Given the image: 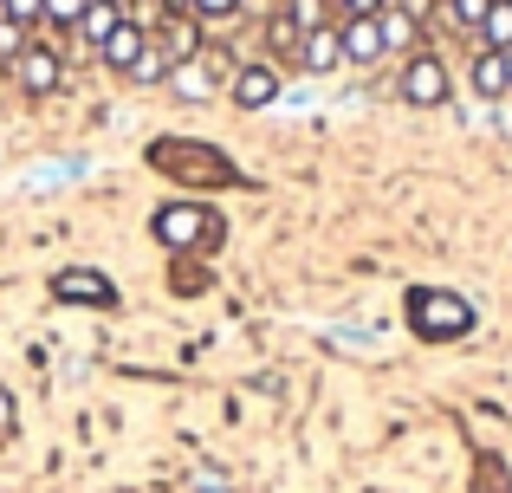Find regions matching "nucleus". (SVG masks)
<instances>
[{
    "label": "nucleus",
    "mask_w": 512,
    "mask_h": 493,
    "mask_svg": "<svg viewBox=\"0 0 512 493\" xmlns=\"http://www.w3.org/2000/svg\"><path fill=\"white\" fill-rule=\"evenodd\" d=\"M150 234L163 241L169 253H195V247H221V215L201 202H169L150 215Z\"/></svg>",
    "instance_id": "f257e3e1"
},
{
    "label": "nucleus",
    "mask_w": 512,
    "mask_h": 493,
    "mask_svg": "<svg viewBox=\"0 0 512 493\" xmlns=\"http://www.w3.org/2000/svg\"><path fill=\"white\" fill-rule=\"evenodd\" d=\"M150 169H163V176H195V182H227L234 169L221 163V156H208V143H188V137H163L150 143Z\"/></svg>",
    "instance_id": "f03ea898"
},
{
    "label": "nucleus",
    "mask_w": 512,
    "mask_h": 493,
    "mask_svg": "<svg viewBox=\"0 0 512 493\" xmlns=\"http://www.w3.org/2000/svg\"><path fill=\"white\" fill-rule=\"evenodd\" d=\"M396 98L415 104V111H435V104H448V65L435 59V52H409L396 72Z\"/></svg>",
    "instance_id": "7ed1b4c3"
},
{
    "label": "nucleus",
    "mask_w": 512,
    "mask_h": 493,
    "mask_svg": "<svg viewBox=\"0 0 512 493\" xmlns=\"http://www.w3.org/2000/svg\"><path fill=\"white\" fill-rule=\"evenodd\" d=\"M52 299L59 305H85V312H111L117 305V279L98 266H59L52 273Z\"/></svg>",
    "instance_id": "20e7f679"
},
{
    "label": "nucleus",
    "mask_w": 512,
    "mask_h": 493,
    "mask_svg": "<svg viewBox=\"0 0 512 493\" xmlns=\"http://www.w3.org/2000/svg\"><path fill=\"white\" fill-rule=\"evenodd\" d=\"M409 325L422 331V338H454V331H467V305L454 299V292H415Z\"/></svg>",
    "instance_id": "39448f33"
},
{
    "label": "nucleus",
    "mask_w": 512,
    "mask_h": 493,
    "mask_svg": "<svg viewBox=\"0 0 512 493\" xmlns=\"http://www.w3.org/2000/svg\"><path fill=\"white\" fill-rule=\"evenodd\" d=\"M150 46L169 59V78H175L182 65H195V52H201V20H195V13H163L156 33H150Z\"/></svg>",
    "instance_id": "423d86ee"
},
{
    "label": "nucleus",
    "mask_w": 512,
    "mask_h": 493,
    "mask_svg": "<svg viewBox=\"0 0 512 493\" xmlns=\"http://www.w3.org/2000/svg\"><path fill=\"white\" fill-rule=\"evenodd\" d=\"M13 78H20L26 98H52V91L65 85V52L59 46H26L20 59H13Z\"/></svg>",
    "instance_id": "0eeeda50"
},
{
    "label": "nucleus",
    "mask_w": 512,
    "mask_h": 493,
    "mask_svg": "<svg viewBox=\"0 0 512 493\" xmlns=\"http://www.w3.org/2000/svg\"><path fill=\"white\" fill-rule=\"evenodd\" d=\"M227 98H234L240 111H266V104L279 98V72L273 65H240L234 85H227Z\"/></svg>",
    "instance_id": "6e6552de"
},
{
    "label": "nucleus",
    "mask_w": 512,
    "mask_h": 493,
    "mask_svg": "<svg viewBox=\"0 0 512 493\" xmlns=\"http://www.w3.org/2000/svg\"><path fill=\"white\" fill-rule=\"evenodd\" d=\"M299 65L312 78H331L344 65V39H338V26H318V33H305L299 39Z\"/></svg>",
    "instance_id": "1a4fd4ad"
},
{
    "label": "nucleus",
    "mask_w": 512,
    "mask_h": 493,
    "mask_svg": "<svg viewBox=\"0 0 512 493\" xmlns=\"http://www.w3.org/2000/svg\"><path fill=\"white\" fill-rule=\"evenodd\" d=\"M467 85H474V98L500 104L506 91H512V72H506V52H487V46H480V52H474V65H467Z\"/></svg>",
    "instance_id": "9d476101"
},
{
    "label": "nucleus",
    "mask_w": 512,
    "mask_h": 493,
    "mask_svg": "<svg viewBox=\"0 0 512 493\" xmlns=\"http://www.w3.org/2000/svg\"><path fill=\"white\" fill-rule=\"evenodd\" d=\"M338 39H344V65H376L383 59V26H376V13L370 20H344Z\"/></svg>",
    "instance_id": "9b49d317"
},
{
    "label": "nucleus",
    "mask_w": 512,
    "mask_h": 493,
    "mask_svg": "<svg viewBox=\"0 0 512 493\" xmlns=\"http://www.w3.org/2000/svg\"><path fill=\"white\" fill-rule=\"evenodd\" d=\"M376 26H383V52H422V20H415L409 7L389 0V7L376 13Z\"/></svg>",
    "instance_id": "f8f14e48"
},
{
    "label": "nucleus",
    "mask_w": 512,
    "mask_h": 493,
    "mask_svg": "<svg viewBox=\"0 0 512 493\" xmlns=\"http://www.w3.org/2000/svg\"><path fill=\"white\" fill-rule=\"evenodd\" d=\"M143 46H150V33H143L137 20H124V26H117V33H111V39L98 46V59L111 65V72H124V78H130V65L143 59Z\"/></svg>",
    "instance_id": "ddd939ff"
},
{
    "label": "nucleus",
    "mask_w": 512,
    "mask_h": 493,
    "mask_svg": "<svg viewBox=\"0 0 512 493\" xmlns=\"http://www.w3.org/2000/svg\"><path fill=\"white\" fill-rule=\"evenodd\" d=\"M117 26H124V7H117V0H85V20H78V39H85V46H104Z\"/></svg>",
    "instance_id": "4468645a"
},
{
    "label": "nucleus",
    "mask_w": 512,
    "mask_h": 493,
    "mask_svg": "<svg viewBox=\"0 0 512 493\" xmlns=\"http://www.w3.org/2000/svg\"><path fill=\"white\" fill-rule=\"evenodd\" d=\"M480 46L487 52H512V0H493L480 20Z\"/></svg>",
    "instance_id": "2eb2a0df"
},
{
    "label": "nucleus",
    "mask_w": 512,
    "mask_h": 493,
    "mask_svg": "<svg viewBox=\"0 0 512 493\" xmlns=\"http://www.w3.org/2000/svg\"><path fill=\"white\" fill-rule=\"evenodd\" d=\"M286 20L299 33H318V26H331V0H286Z\"/></svg>",
    "instance_id": "dca6fc26"
},
{
    "label": "nucleus",
    "mask_w": 512,
    "mask_h": 493,
    "mask_svg": "<svg viewBox=\"0 0 512 493\" xmlns=\"http://www.w3.org/2000/svg\"><path fill=\"white\" fill-rule=\"evenodd\" d=\"M299 26H292L286 20V13H273V20H266V46H273V52H292V59H299Z\"/></svg>",
    "instance_id": "f3484780"
},
{
    "label": "nucleus",
    "mask_w": 512,
    "mask_h": 493,
    "mask_svg": "<svg viewBox=\"0 0 512 493\" xmlns=\"http://www.w3.org/2000/svg\"><path fill=\"white\" fill-rule=\"evenodd\" d=\"M487 7H493V0H448V20H454V26H467V33H480Z\"/></svg>",
    "instance_id": "a211bd4d"
},
{
    "label": "nucleus",
    "mask_w": 512,
    "mask_h": 493,
    "mask_svg": "<svg viewBox=\"0 0 512 493\" xmlns=\"http://www.w3.org/2000/svg\"><path fill=\"white\" fill-rule=\"evenodd\" d=\"M188 13H195L201 26H221V20H234V13H240V0H188Z\"/></svg>",
    "instance_id": "6ab92c4d"
},
{
    "label": "nucleus",
    "mask_w": 512,
    "mask_h": 493,
    "mask_svg": "<svg viewBox=\"0 0 512 493\" xmlns=\"http://www.w3.org/2000/svg\"><path fill=\"white\" fill-rule=\"evenodd\" d=\"M130 78H137V85H156V78H169V59L156 46H143V59L130 65Z\"/></svg>",
    "instance_id": "aec40b11"
},
{
    "label": "nucleus",
    "mask_w": 512,
    "mask_h": 493,
    "mask_svg": "<svg viewBox=\"0 0 512 493\" xmlns=\"http://www.w3.org/2000/svg\"><path fill=\"white\" fill-rule=\"evenodd\" d=\"M0 20L33 26V20H46V0H0Z\"/></svg>",
    "instance_id": "412c9836"
},
{
    "label": "nucleus",
    "mask_w": 512,
    "mask_h": 493,
    "mask_svg": "<svg viewBox=\"0 0 512 493\" xmlns=\"http://www.w3.org/2000/svg\"><path fill=\"white\" fill-rule=\"evenodd\" d=\"M46 20H52V26H72V33H78V20H85V0H46Z\"/></svg>",
    "instance_id": "4be33fe9"
},
{
    "label": "nucleus",
    "mask_w": 512,
    "mask_h": 493,
    "mask_svg": "<svg viewBox=\"0 0 512 493\" xmlns=\"http://www.w3.org/2000/svg\"><path fill=\"white\" fill-rule=\"evenodd\" d=\"M338 7H344V20H370V13H383L389 0H338Z\"/></svg>",
    "instance_id": "5701e85b"
},
{
    "label": "nucleus",
    "mask_w": 512,
    "mask_h": 493,
    "mask_svg": "<svg viewBox=\"0 0 512 493\" xmlns=\"http://www.w3.org/2000/svg\"><path fill=\"white\" fill-rule=\"evenodd\" d=\"M20 429V416H13V390H0V435Z\"/></svg>",
    "instance_id": "b1692460"
},
{
    "label": "nucleus",
    "mask_w": 512,
    "mask_h": 493,
    "mask_svg": "<svg viewBox=\"0 0 512 493\" xmlns=\"http://www.w3.org/2000/svg\"><path fill=\"white\" fill-rule=\"evenodd\" d=\"M396 7H409L415 20H422V13H435V0H396Z\"/></svg>",
    "instance_id": "393cba45"
},
{
    "label": "nucleus",
    "mask_w": 512,
    "mask_h": 493,
    "mask_svg": "<svg viewBox=\"0 0 512 493\" xmlns=\"http://www.w3.org/2000/svg\"><path fill=\"white\" fill-rule=\"evenodd\" d=\"M156 7H163V13H188V0H156Z\"/></svg>",
    "instance_id": "a878e982"
},
{
    "label": "nucleus",
    "mask_w": 512,
    "mask_h": 493,
    "mask_svg": "<svg viewBox=\"0 0 512 493\" xmlns=\"http://www.w3.org/2000/svg\"><path fill=\"white\" fill-rule=\"evenodd\" d=\"M506 72H512V52H506Z\"/></svg>",
    "instance_id": "bb28decb"
}]
</instances>
